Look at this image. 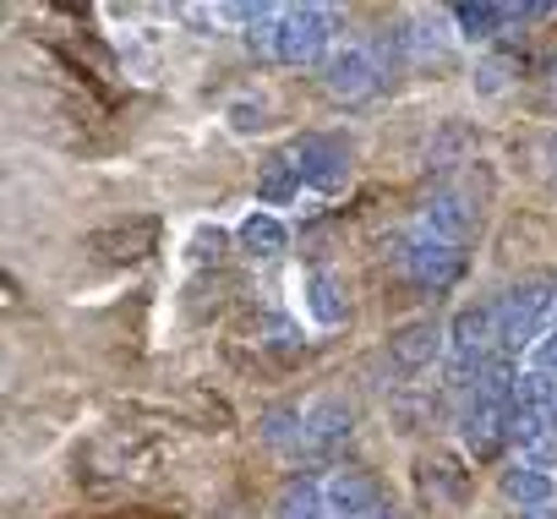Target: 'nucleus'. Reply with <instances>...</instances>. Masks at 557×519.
<instances>
[{"instance_id": "a211bd4d", "label": "nucleus", "mask_w": 557, "mask_h": 519, "mask_svg": "<svg viewBox=\"0 0 557 519\" xmlns=\"http://www.w3.org/2000/svg\"><path fill=\"white\" fill-rule=\"evenodd\" d=\"M508 77H513V61L481 55L475 72H470V88H475V99H497V94H508Z\"/></svg>"}, {"instance_id": "f3484780", "label": "nucleus", "mask_w": 557, "mask_h": 519, "mask_svg": "<svg viewBox=\"0 0 557 519\" xmlns=\"http://www.w3.org/2000/svg\"><path fill=\"white\" fill-rule=\"evenodd\" d=\"M268 115H273V104H268L262 94H246V99H230V104H224V121H230V132H235V137L262 132V126H268Z\"/></svg>"}, {"instance_id": "9b49d317", "label": "nucleus", "mask_w": 557, "mask_h": 519, "mask_svg": "<svg viewBox=\"0 0 557 519\" xmlns=\"http://www.w3.org/2000/svg\"><path fill=\"white\" fill-rule=\"evenodd\" d=\"M301 307H307V318H312L318 329H339V323L350 318L345 285H339L329 269H312V274H301Z\"/></svg>"}, {"instance_id": "f257e3e1", "label": "nucleus", "mask_w": 557, "mask_h": 519, "mask_svg": "<svg viewBox=\"0 0 557 519\" xmlns=\"http://www.w3.org/2000/svg\"><path fill=\"white\" fill-rule=\"evenodd\" d=\"M552 307H557L552 280H519L513 291H503V301H497V356L535 350V339L552 329Z\"/></svg>"}, {"instance_id": "aec40b11", "label": "nucleus", "mask_w": 557, "mask_h": 519, "mask_svg": "<svg viewBox=\"0 0 557 519\" xmlns=\"http://www.w3.org/2000/svg\"><path fill=\"white\" fill-rule=\"evenodd\" d=\"M513 519H557V503H541V508H519Z\"/></svg>"}, {"instance_id": "1a4fd4ad", "label": "nucleus", "mask_w": 557, "mask_h": 519, "mask_svg": "<svg viewBox=\"0 0 557 519\" xmlns=\"http://www.w3.org/2000/svg\"><path fill=\"white\" fill-rule=\"evenodd\" d=\"M350 427H356V405L339 394V388H329V394H312L307 399V454H323V448H334L339 437H350Z\"/></svg>"}, {"instance_id": "20e7f679", "label": "nucleus", "mask_w": 557, "mask_h": 519, "mask_svg": "<svg viewBox=\"0 0 557 519\" xmlns=\"http://www.w3.org/2000/svg\"><path fill=\"white\" fill-rule=\"evenodd\" d=\"M383 361H388L394 378H416V372H426L432 361H448V323H437V318H410V323H399V329L388 334V345H383Z\"/></svg>"}, {"instance_id": "dca6fc26", "label": "nucleus", "mask_w": 557, "mask_h": 519, "mask_svg": "<svg viewBox=\"0 0 557 519\" xmlns=\"http://www.w3.org/2000/svg\"><path fill=\"white\" fill-rule=\"evenodd\" d=\"M508 23H513V7H492V0H481V7H454V39H470V45L497 39Z\"/></svg>"}, {"instance_id": "4468645a", "label": "nucleus", "mask_w": 557, "mask_h": 519, "mask_svg": "<svg viewBox=\"0 0 557 519\" xmlns=\"http://www.w3.org/2000/svg\"><path fill=\"white\" fill-rule=\"evenodd\" d=\"M273 519H329L323 481H312V475L285 481V486H278V497H273Z\"/></svg>"}, {"instance_id": "412c9836", "label": "nucleus", "mask_w": 557, "mask_h": 519, "mask_svg": "<svg viewBox=\"0 0 557 519\" xmlns=\"http://www.w3.org/2000/svg\"><path fill=\"white\" fill-rule=\"evenodd\" d=\"M367 519H399V508H394V503H388V497H383V503H377V508H372V514H367Z\"/></svg>"}, {"instance_id": "ddd939ff", "label": "nucleus", "mask_w": 557, "mask_h": 519, "mask_svg": "<svg viewBox=\"0 0 557 519\" xmlns=\"http://www.w3.org/2000/svg\"><path fill=\"white\" fill-rule=\"evenodd\" d=\"M301 170H296V159L290 153H273V159H262V170H257V202L273 213V208H290L296 197H301Z\"/></svg>"}, {"instance_id": "5701e85b", "label": "nucleus", "mask_w": 557, "mask_h": 519, "mask_svg": "<svg viewBox=\"0 0 557 519\" xmlns=\"http://www.w3.org/2000/svg\"><path fill=\"white\" fill-rule=\"evenodd\" d=\"M552 427H557V416H552Z\"/></svg>"}, {"instance_id": "6e6552de", "label": "nucleus", "mask_w": 557, "mask_h": 519, "mask_svg": "<svg viewBox=\"0 0 557 519\" xmlns=\"http://www.w3.org/2000/svg\"><path fill=\"white\" fill-rule=\"evenodd\" d=\"M475 202H470V191L465 186H443V191H432L426 197V208H421V235H437V240H454V246H465V235L475 230Z\"/></svg>"}, {"instance_id": "7ed1b4c3", "label": "nucleus", "mask_w": 557, "mask_h": 519, "mask_svg": "<svg viewBox=\"0 0 557 519\" xmlns=\"http://www.w3.org/2000/svg\"><path fill=\"white\" fill-rule=\"evenodd\" d=\"M290 159H296L301 181H307L312 191H323V197L345 191V186H350V170H356V153H350V143H345L339 132H312V137H301Z\"/></svg>"}, {"instance_id": "f03ea898", "label": "nucleus", "mask_w": 557, "mask_h": 519, "mask_svg": "<svg viewBox=\"0 0 557 519\" xmlns=\"http://www.w3.org/2000/svg\"><path fill=\"white\" fill-rule=\"evenodd\" d=\"M334 50L339 45H334V12L329 7H285L273 61H285V66H323Z\"/></svg>"}, {"instance_id": "9d476101", "label": "nucleus", "mask_w": 557, "mask_h": 519, "mask_svg": "<svg viewBox=\"0 0 557 519\" xmlns=\"http://www.w3.org/2000/svg\"><path fill=\"white\" fill-rule=\"evenodd\" d=\"M235 240H240V251L257 257V263H273V257H285V251H290V230H285V219L268 213V208H251V213L235 224Z\"/></svg>"}, {"instance_id": "39448f33", "label": "nucleus", "mask_w": 557, "mask_h": 519, "mask_svg": "<svg viewBox=\"0 0 557 519\" xmlns=\"http://www.w3.org/2000/svg\"><path fill=\"white\" fill-rule=\"evenodd\" d=\"M383 61L367 50V45H339L329 61H323V88H329V99H339V104H361V99H372L377 88H383Z\"/></svg>"}, {"instance_id": "2eb2a0df", "label": "nucleus", "mask_w": 557, "mask_h": 519, "mask_svg": "<svg viewBox=\"0 0 557 519\" xmlns=\"http://www.w3.org/2000/svg\"><path fill=\"white\" fill-rule=\"evenodd\" d=\"M257 432H262L268 448L301 454V443H307V405H273V410L257 421Z\"/></svg>"}, {"instance_id": "4be33fe9", "label": "nucleus", "mask_w": 557, "mask_h": 519, "mask_svg": "<svg viewBox=\"0 0 557 519\" xmlns=\"http://www.w3.org/2000/svg\"><path fill=\"white\" fill-rule=\"evenodd\" d=\"M552 329H557V307H552Z\"/></svg>"}, {"instance_id": "0eeeda50", "label": "nucleus", "mask_w": 557, "mask_h": 519, "mask_svg": "<svg viewBox=\"0 0 557 519\" xmlns=\"http://www.w3.org/2000/svg\"><path fill=\"white\" fill-rule=\"evenodd\" d=\"M323 497H329V519H367V514L383 503V486H377L372 470H361V465H339V470H329Z\"/></svg>"}, {"instance_id": "6ab92c4d", "label": "nucleus", "mask_w": 557, "mask_h": 519, "mask_svg": "<svg viewBox=\"0 0 557 519\" xmlns=\"http://www.w3.org/2000/svg\"><path fill=\"white\" fill-rule=\"evenodd\" d=\"M530 372H541V378L557 383V329H546V334L535 339V350H530Z\"/></svg>"}, {"instance_id": "423d86ee", "label": "nucleus", "mask_w": 557, "mask_h": 519, "mask_svg": "<svg viewBox=\"0 0 557 519\" xmlns=\"http://www.w3.org/2000/svg\"><path fill=\"white\" fill-rule=\"evenodd\" d=\"M399 263L410 269V280L416 285H426V291H448L459 274H465V246H454V240H437V235H410L405 240V251H399Z\"/></svg>"}, {"instance_id": "f8f14e48", "label": "nucleus", "mask_w": 557, "mask_h": 519, "mask_svg": "<svg viewBox=\"0 0 557 519\" xmlns=\"http://www.w3.org/2000/svg\"><path fill=\"white\" fill-rule=\"evenodd\" d=\"M497 492H503L513 508L557 503V481H552V470H541V465H530V459H513V465L497 475Z\"/></svg>"}]
</instances>
